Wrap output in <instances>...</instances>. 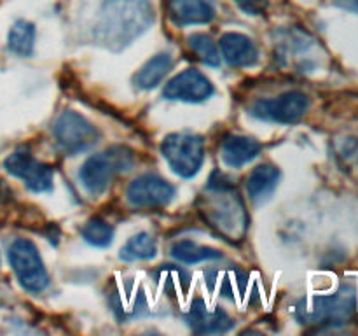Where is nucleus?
I'll list each match as a JSON object with an SVG mask.
<instances>
[{"label":"nucleus","mask_w":358,"mask_h":336,"mask_svg":"<svg viewBox=\"0 0 358 336\" xmlns=\"http://www.w3.org/2000/svg\"><path fill=\"white\" fill-rule=\"evenodd\" d=\"M152 23L150 0H105L94 20L93 38L96 44L119 52Z\"/></svg>","instance_id":"f257e3e1"},{"label":"nucleus","mask_w":358,"mask_h":336,"mask_svg":"<svg viewBox=\"0 0 358 336\" xmlns=\"http://www.w3.org/2000/svg\"><path fill=\"white\" fill-rule=\"evenodd\" d=\"M133 164V154L122 146H115L105 153L93 154L83 163L79 172L80 184L91 196H100L110 186L117 172L129 170Z\"/></svg>","instance_id":"20e7f679"},{"label":"nucleus","mask_w":358,"mask_h":336,"mask_svg":"<svg viewBox=\"0 0 358 336\" xmlns=\"http://www.w3.org/2000/svg\"><path fill=\"white\" fill-rule=\"evenodd\" d=\"M171 66H173V56L170 52H157L156 56L143 63L142 69L133 77V83L138 90H154L163 83Z\"/></svg>","instance_id":"f3484780"},{"label":"nucleus","mask_w":358,"mask_h":336,"mask_svg":"<svg viewBox=\"0 0 358 336\" xmlns=\"http://www.w3.org/2000/svg\"><path fill=\"white\" fill-rule=\"evenodd\" d=\"M3 168L13 177L23 181L24 186L30 191L45 192L52 189V181H55V172H52V168L49 164L38 161L30 153L16 150V153L9 154L6 158V161H3Z\"/></svg>","instance_id":"1a4fd4ad"},{"label":"nucleus","mask_w":358,"mask_h":336,"mask_svg":"<svg viewBox=\"0 0 358 336\" xmlns=\"http://www.w3.org/2000/svg\"><path fill=\"white\" fill-rule=\"evenodd\" d=\"M198 209L205 223L231 244L243 241L248 231V212L236 188L220 172L210 177Z\"/></svg>","instance_id":"f03ea898"},{"label":"nucleus","mask_w":358,"mask_h":336,"mask_svg":"<svg viewBox=\"0 0 358 336\" xmlns=\"http://www.w3.org/2000/svg\"><path fill=\"white\" fill-rule=\"evenodd\" d=\"M157 252V244L156 238L150 233H136L135 237L129 238L124 244V247L121 248V254L119 258L122 261H145V259H152Z\"/></svg>","instance_id":"6ab92c4d"},{"label":"nucleus","mask_w":358,"mask_h":336,"mask_svg":"<svg viewBox=\"0 0 358 336\" xmlns=\"http://www.w3.org/2000/svg\"><path fill=\"white\" fill-rule=\"evenodd\" d=\"M220 52L231 66H252L257 63L259 51L255 42L240 31H227L219 41Z\"/></svg>","instance_id":"ddd939ff"},{"label":"nucleus","mask_w":358,"mask_h":336,"mask_svg":"<svg viewBox=\"0 0 358 336\" xmlns=\"http://www.w3.org/2000/svg\"><path fill=\"white\" fill-rule=\"evenodd\" d=\"M168 13L171 21L178 27L205 24L215 18V10L205 0H170Z\"/></svg>","instance_id":"2eb2a0df"},{"label":"nucleus","mask_w":358,"mask_h":336,"mask_svg":"<svg viewBox=\"0 0 358 336\" xmlns=\"http://www.w3.org/2000/svg\"><path fill=\"white\" fill-rule=\"evenodd\" d=\"M7 46L17 56H30L35 48V27L30 21L17 20L7 35Z\"/></svg>","instance_id":"aec40b11"},{"label":"nucleus","mask_w":358,"mask_h":336,"mask_svg":"<svg viewBox=\"0 0 358 336\" xmlns=\"http://www.w3.org/2000/svg\"><path fill=\"white\" fill-rule=\"evenodd\" d=\"M187 322L192 331L199 335H219L229 331L234 326L233 318L222 308H210L201 298L192 301L191 310L187 314Z\"/></svg>","instance_id":"f8f14e48"},{"label":"nucleus","mask_w":358,"mask_h":336,"mask_svg":"<svg viewBox=\"0 0 358 336\" xmlns=\"http://www.w3.org/2000/svg\"><path fill=\"white\" fill-rule=\"evenodd\" d=\"M280 181V170L275 164H259L247 177V195L254 203H264L271 198Z\"/></svg>","instance_id":"dca6fc26"},{"label":"nucleus","mask_w":358,"mask_h":336,"mask_svg":"<svg viewBox=\"0 0 358 336\" xmlns=\"http://www.w3.org/2000/svg\"><path fill=\"white\" fill-rule=\"evenodd\" d=\"M213 94V84L208 77L196 69H187L177 74L166 83L163 97L166 100L187 102V104H201Z\"/></svg>","instance_id":"9b49d317"},{"label":"nucleus","mask_w":358,"mask_h":336,"mask_svg":"<svg viewBox=\"0 0 358 336\" xmlns=\"http://www.w3.org/2000/svg\"><path fill=\"white\" fill-rule=\"evenodd\" d=\"M355 312L357 290L350 284H345L334 294L301 301L296 307V317L304 326L341 328L355 317Z\"/></svg>","instance_id":"7ed1b4c3"},{"label":"nucleus","mask_w":358,"mask_h":336,"mask_svg":"<svg viewBox=\"0 0 358 336\" xmlns=\"http://www.w3.org/2000/svg\"><path fill=\"white\" fill-rule=\"evenodd\" d=\"M234 2L248 14H259L262 10V6L259 0H234Z\"/></svg>","instance_id":"5701e85b"},{"label":"nucleus","mask_w":358,"mask_h":336,"mask_svg":"<svg viewBox=\"0 0 358 336\" xmlns=\"http://www.w3.org/2000/svg\"><path fill=\"white\" fill-rule=\"evenodd\" d=\"M175 186L156 174H143L133 178L126 189V200L135 209H157L173 200Z\"/></svg>","instance_id":"9d476101"},{"label":"nucleus","mask_w":358,"mask_h":336,"mask_svg":"<svg viewBox=\"0 0 358 336\" xmlns=\"http://www.w3.org/2000/svg\"><path fill=\"white\" fill-rule=\"evenodd\" d=\"M9 262L21 287L30 293H42L49 286V275L38 248L27 238H17L9 247Z\"/></svg>","instance_id":"423d86ee"},{"label":"nucleus","mask_w":358,"mask_h":336,"mask_svg":"<svg viewBox=\"0 0 358 336\" xmlns=\"http://www.w3.org/2000/svg\"><path fill=\"white\" fill-rule=\"evenodd\" d=\"M336 7L343 10H348V13L358 14V0H331Z\"/></svg>","instance_id":"b1692460"},{"label":"nucleus","mask_w":358,"mask_h":336,"mask_svg":"<svg viewBox=\"0 0 358 336\" xmlns=\"http://www.w3.org/2000/svg\"><path fill=\"white\" fill-rule=\"evenodd\" d=\"M310 108V98L303 91H287L280 97L255 102L250 114L261 121L292 125L297 122Z\"/></svg>","instance_id":"6e6552de"},{"label":"nucleus","mask_w":358,"mask_h":336,"mask_svg":"<svg viewBox=\"0 0 358 336\" xmlns=\"http://www.w3.org/2000/svg\"><path fill=\"white\" fill-rule=\"evenodd\" d=\"M171 255L177 261L185 265H198L203 261H213V259L222 258V252L213 247L199 245L192 240H178L171 245Z\"/></svg>","instance_id":"a211bd4d"},{"label":"nucleus","mask_w":358,"mask_h":336,"mask_svg":"<svg viewBox=\"0 0 358 336\" xmlns=\"http://www.w3.org/2000/svg\"><path fill=\"white\" fill-rule=\"evenodd\" d=\"M189 48L196 56L208 66L220 65V51L212 37L206 34H192L189 37Z\"/></svg>","instance_id":"4be33fe9"},{"label":"nucleus","mask_w":358,"mask_h":336,"mask_svg":"<svg viewBox=\"0 0 358 336\" xmlns=\"http://www.w3.org/2000/svg\"><path fill=\"white\" fill-rule=\"evenodd\" d=\"M52 136L66 154H79L100 140V130L73 111H65L52 126Z\"/></svg>","instance_id":"0eeeda50"},{"label":"nucleus","mask_w":358,"mask_h":336,"mask_svg":"<svg viewBox=\"0 0 358 336\" xmlns=\"http://www.w3.org/2000/svg\"><path fill=\"white\" fill-rule=\"evenodd\" d=\"M262 146L252 136L227 135L220 146L222 161L231 168H241L259 156Z\"/></svg>","instance_id":"4468645a"},{"label":"nucleus","mask_w":358,"mask_h":336,"mask_svg":"<svg viewBox=\"0 0 358 336\" xmlns=\"http://www.w3.org/2000/svg\"><path fill=\"white\" fill-rule=\"evenodd\" d=\"M161 154L178 177L191 178L205 161V140L196 133H170L161 144Z\"/></svg>","instance_id":"39448f33"},{"label":"nucleus","mask_w":358,"mask_h":336,"mask_svg":"<svg viewBox=\"0 0 358 336\" xmlns=\"http://www.w3.org/2000/svg\"><path fill=\"white\" fill-rule=\"evenodd\" d=\"M80 237L93 247H108L114 240V227L101 217H91L83 227H80Z\"/></svg>","instance_id":"412c9836"}]
</instances>
